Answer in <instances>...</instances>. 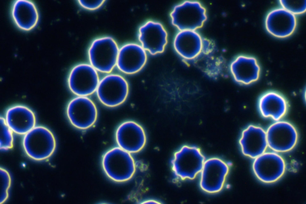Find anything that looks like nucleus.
<instances>
[{
    "mask_svg": "<svg viewBox=\"0 0 306 204\" xmlns=\"http://www.w3.org/2000/svg\"><path fill=\"white\" fill-rule=\"evenodd\" d=\"M102 165L107 176L117 182L131 179L137 167L131 154L119 147L111 148L105 153L102 157Z\"/></svg>",
    "mask_w": 306,
    "mask_h": 204,
    "instance_id": "f257e3e1",
    "label": "nucleus"
},
{
    "mask_svg": "<svg viewBox=\"0 0 306 204\" xmlns=\"http://www.w3.org/2000/svg\"><path fill=\"white\" fill-rule=\"evenodd\" d=\"M206 160L197 147L183 145L174 154L171 162V168L178 179L193 180L200 173Z\"/></svg>",
    "mask_w": 306,
    "mask_h": 204,
    "instance_id": "f03ea898",
    "label": "nucleus"
},
{
    "mask_svg": "<svg viewBox=\"0 0 306 204\" xmlns=\"http://www.w3.org/2000/svg\"><path fill=\"white\" fill-rule=\"evenodd\" d=\"M24 150L27 156L36 161L47 159L53 154L56 142L53 133L44 126H35L24 137Z\"/></svg>",
    "mask_w": 306,
    "mask_h": 204,
    "instance_id": "7ed1b4c3",
    "label": "nucleus"
},
{
    "mask_svg": "<svg viewBox=\"0 0 306 204\" xmlns=\"http://www.w3.org/2000/svg\"><path fill=\"white\" fill-rule=\"evenodd\" d=\"M119 50L116 41L111 36L95 39L88 51L90 65L101 72H110L116 66Z\"/></svg>",
    "mask_w": 306,
    "mask_h": 204,
    "instance_id": "20e7f679",
    "label": "nucleus"
},
{
    "mask_svg": "<svg viewBox=\"0 0 306 204\" xmlns=\"http://www.w3.org/2000/svg\"><path fill=\"white\" fill-rule=\"evenodd\" d=\"M170 17L172 25L180 31H196L207 19L206 10L200 2L188 1L175 6Z\"/></svg>",
    "mask_w": 306,
    "mask_h": 204,
    "instance_id": "39448f33",
    "label": "nucleus"
},
{
    "mask_svg": "<svg viewBox=\"0 0 306 204\" xmlns=\"http://www.w3.org/2000/svg\"><path fill=\"white\" fill-rule=\"evenodd\" d=\"M96 91L100 101L105 106L112 107L119 106L126 101L129 87L128 82L123 77L111 74L99 82Z\"/></svg>",
    "mask_w": 306,
    "mask_h": 204,
    "instance_id": "423d86ee",
    "label": "nucleus"
},
{
    "mask_svg": "<svg viewBox=\"0 0 306 204\" xmlns=\"http://www.w3.org/2000/svg\"><path fill=\"white\" fill-rule=\"evenodd\" d=\"M229 170V164L219 158L206 159L200 173L201 188L209 194L219 192L224 187Z\"/></svg>",
    "mask_w": 306,
    "mask_h": 204,
    "instance_id": "0eeeda50",
    "label": "nucleus"
},
{
    "mask_svg": "<svg viewBox=\"0 0 306 204\" xmlns=\"http://www.w3.org/2000/svg\"><path fill=\"white\" fill-rule=\"evenodd\" d=\"M99 81L97 70L91 65L78 64L71 70L68 83L70 90L79 96L93 94L97 88Z\"/></svg>",
    "mask_w": 306,
    "mask_h": 204,
    "instance_id": "6e6552de",
    "label": "nucleus"
},
{
    "mask_svg": "<svg viewBox=\"0 0 306 204\" xmlns=\"http://www.w3.org/2000/svg\"><path fill=\"white\" fill-rule=\"evenodd\" d=\"M268 146L273 151L284 153L292 150L298 139L297 131L290 123L277 121L270 125L266 132Z\"/></svg>",
    "mask_w": 306,
    "mask_h": 204,
    "instance_id": "1a4fd4ad",
    "label": "nucleus"
},
{
    "mask_svg": "<svg viewBox=\"0 0 306 204\" xmlns=\"http://www.w3.org/2000/svg\"><path fill=\"white\" fill-rule=\"evenodd\" d=\"M67 117L75 127L85 130L93 126L97 117V111L93 101L86 96H78L69 103L66 109Z\"/></svg>",
    "mask_w": 306,
    "mask_h": 204,
    "instance_id": "9d476101",
    "label": "nucleus"
},
{
    "mask_svg": "<svg viewBox=\"0 0 306 204\" xmlns=\"http://www.w3.org/2000/svg\"><path fill=\"white\" fill-rule=\"evenodd\" d=\"M253 168L259 180L265 183H271L282 176L285 171L286 165L283 158L277 153L265 152L255 158Z\"/></svg>",
    "mask_w": 306,
    "mask_h": 204,
    "instance_id": "9b49d317",
    "label": "nucleus"
},
{
    "mask_svg": "<svg viewBox=\"0 0 306 204\" xmlns=\"http://www.w3.org/2000/svg\"><path fill=\"white\" fill-rule=\"evenodd\" d=\"M204 40L196 31H180L175 38L174 47L182 59L192 61L202 55H208Z\"/></svg>",
    "mask_w": 306,
    "mask_h": 204,
    "instance_id": "f8f14e48",
    "label": "nucleus"
},
{
    "mask_svg": "<svg viewBox=\"0 0 306 204\" xmlns=\"http://www.w3.org/2000/svg\"><path fill=\"white\" fill-rule=\"evenodd\" d=\"M116 139L119 147L131 154L141 151L146 141L143 127L131 121H125L119 125L116 131Z\"/></svg>",
    "mask_w": 306,
    "mask_h": 204,
    "instance_id": "ddd939ff",
    "label": "nucleus"
},
{
    "mask_svg": "<svg viewBox=\"0 0 306 204\" xmlns=\"http://www.w3.org/2000/svg\"><path fill=\"white\" fill-rule=\"evenodd\" d=\"M138 39L141 46L151 54L162 53L167 43L168 35L160 23L149 21L139 28Z\"/></svg>",
    "mask_w": 306,
    "mask_h": 204,
    "instance_id": "4468645a",
    "label": "nucleus"
},
{
    "mask_svg": "<svg viewBox=\"0 0 306 204\" xmlns=\"http://www.w3.org/2000/svg\"><path fill=\"white\" fill-rule=\"evenodd\" d=\"M296 15L281 7L271 10L267 15L265 25L272 36L280 38L287 37L294 32L297 26Z\"/></svg>",
    "mask_w": 306,
    "mask_h": 204,
    "instance_id": "2eb2a0df",
    "label": "nucleus"
},
{
    "mask_svg": "<svg viewBox=\"0 0 306 204\" xmlns=\"http://www.w3.org/2000/svg\"><path fill=\"white\" fill-rule=\"evenodd\" d=\"M147 59L146 51L141 45L128 43L119 49L116 66L122 72L133 74L143 68Z\"/></svg>",
    "mask_w": 306,
    "mask_h": 204,
    "instance_id": "dca6fc26",
    "label": "nucleus"
},
{
    "mask_svg": "<svg viewBox=\"0 0 306 204\" xmlns=\"http://www.w3.org/2000/svg\"><path fill=\"white\" fill-rule=\"evenodd\" d=\"M10 14L16 27L25 32L35 28L39 19L38 9L35 3L30 0L14 1L11 6Z\"/></svg>",
    "mask_w": 306,
    "mask_h": 204,
    "instance_id": "f3484780",
    "label": "nucleus"
},
{
    "mask_svg": "<svg viewBox=\"0 0 306 204\" xmlns=\"http://www.w3.org/2000/svg\"><path fill=\"white\" fill-rule=\"evenodd\" d=\"M239 144L244 155L255 159L265 153L267 148L266 132L260 127L249 125L242 131Z\"/></svg>",
    "mask_w": 306,
    "mask_h": 204,
    "instance_id": "a211bd4d",
    "label": "nucleus"
},
{
    "mask_svg": "<svg viewBox=\"0 0 306 204\" xmlns=\"http://www.w3.org/2000/svg\"><path fill=\"white\" fill-rule=\"evenodd\" d=\"M234 80L241 85H248L257 81L261 74V68L255 57L240 55L236 57L230 66Z\"/></svg>",
    "mask_w": 306,
    "mask_h": 204,
    "instance_id": "6ab92c4d",
    "label": "nucleus"
},
{
    "mask_svg": "<svg viewBox=\"0 0 306 204\" xmlns=\"http://www.w3.org/2000/svg\"><path fill=\"white\" fill-rule=\"evenodd\" d=\"M5 119L13 131L21 135H25L35 127L36 122L33 112L22 105H16L9 108L6 111Z\"/></svg>",
    "mask_w": 306,
    "mask_h": 204,
    "instance_id": "aec40b11",
    "label": "nucleus"
},
{
    "mask_svg": "<svg viewBox=\"0 0 306 204\" xmlns=\"http://www.w3.org/2000/svg\"><path fill=\"white\" fill-rule=\"evenodd\" d=\"M258 107L263 117L279 121L287 113L288 104L282 95L276 92L270 91L261 96L258 101Z\"/></svg>",
    "mask_w": 306,
    "mask_h": 204,
    "instance_id": "412c9836",
    "label": "nucleus"
},
{
    "mask_svg": "<svg viewBox=\"0 0 306 204\" xmlns=\"http://www.w3.org/2000/svg\"><path fill=\"white\" fill-rule=\"evenodd\" d=\"M13 132L7 124L5 118L0 117L1 150H7L13 146Z\"/></svg>",
    "mask_w": 306,
    "mask_h": 204,
    "instance_id": "4be33fe9",
    "label": "nucleus"
},
{
    "mask_svg": "<svg viewBox=\"0 0 306 204\" xmlns=\"http://www.w3.org/2000/svg\"><path fill=\"white\" fill-rule=\"evenodd\" d=\"M282 8L296 15L304 13L306 10V0H279Z\"/></svg>",
    "mask_w": 306,
    "mask_h": 204,
    "instance_id": "5701e85b",
    "label": "nucleus"
},
{
    "mask_svg": "<svg viewBox=\"0 0 306 204\" xmlns=\"http://www.w3.org/2000/svg\"><path fill=\"white\" fill-rule=\"evenodd\" d=\"M1 176L2 178V186L1 188L2 191L1 195L2 197H1L2 199L1 200L0 203H3L7 199L8 197V191L10 187L11 184V178L8 172L4 169L0 168Z\"/></svg>",
    "mask_w": 306,
    "mask_h": 204,
    "instance_id": "b1692460",
    "label": "nucleus"
},
{
    "mask_svg": "<svg viewBox=\"0 0 306 204\" xmlns=\"http://www.w3.org/2000/svg\"><path fill=\"white\" fill-rule=\"evenodd\" d=\"M105 0H78L80 6L85 9L94 10L101 7L105 2Z\"/></svg>",
    "mask_w": 306,
    "mask_h": 204,
    "instance_id": "393cba45",
    "label": "nucleus"
},
{
    "mask_svg": "<svg viewBox=\"0 0 306 204\" xmlns=\"http://www.w3.org/2000/svg\"><path fill=\"white\" fill-rule=\"evenodd\" d=\"M143 203H158V202L154 200H147L143 202Z\"/></svg>",
    "mask_w": 306,
    "mask_h": 204,
    "instance_id": "a878e982",
    "label": "nucleus"
}]
</instances>
